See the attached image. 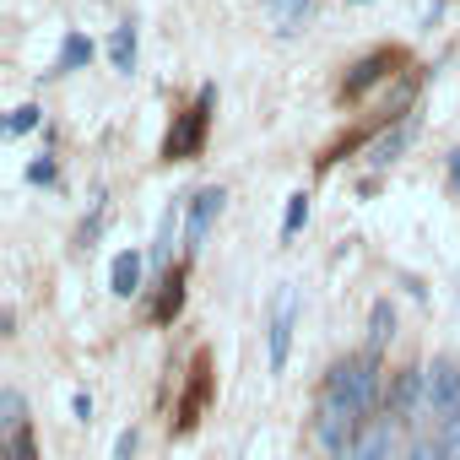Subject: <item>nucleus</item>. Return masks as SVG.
<instances>
[{
  "instance_id": "obj_5",
  "label": "nucleus",
  "mask_w": 460,
  "mask_h": 460,
  "mask_svg": "<svg viewBox=\"0 0 460 460\" xmlns=\"http://www.w3.org/2000/svg\"><path fill=\"white\" fill-rule=\"evenodd\" d=\"M293 320H298V293L282 288L277 304H271V368L288 363V347H293Z\"/></svg>"
},
{
  "instance_id": "obj_20",
  "label": "nucleus",
  "mask_w": 460,
  "mask_h": 460,
  "mask_svg": "<svg viewBox=\"0 0 460 460\" xmlns=\"http://www.w3.org/2000/svg\"><path fill=\"white\" fill-rule=\"evenodd\" d=\"M438 444H444V455H449V460H460V417H455V422H444V438H438Z\"/></svg>"
},
{
  "instance_id": "obj_12",
  "label": "nucleus",
  "mask_w": 460,
  "mask_h": 460,
  "mask_svg": "<svg viewBox=\"0 0 460 460\" xmlns=\"http://www.w3.org/2000/svg\"><path fill=\"white\" fill-rule=\"evenodd\" d=\"M0 428H6V438L28 428V417H22V395H17V390H6V395H0Z\"/></svg>"
},
{
  "instance_id": "obj_6",
  "label": "nucleus",
  "mask_w": 460,
  "mask_h": 460,
  "mask_svg": "<svg viewBox=\"0 0 460 460\" xmlns=\"http://www.w3.org/2000/svg\"><path fill=\"white\" fill-rule=\"evenodd\" d=\"M390 444H395V422L390 417H363L347 460H390Z\"/></svg>"
},
{
  "instance_id": "obj_3",
  "label": "nucleus",
  "mask_w": 460,
  "mask_h": 460,
  "mask_svg": "<svg viewBox=\"0 0 460 460\" xmlns=\"http://www.w3.org/2000/svg\"><path fill=\"white\" fill-rule=\"evenodd\" d=\"M211 103H217V93H211V87H200L195 109H190V114H179V125L168 130L163 157H195V152H200V136H206V114H211Z\"/></svg>"
},
{
  "instance_id": "obj_26",
  "label": "nucleus",
  "mask_w": 460,
  "mask_h": 460,
  "mask_svg": "<svg viewBox=\"0 0 460 460\" xmlns=\"http://www.w3.org/2000/svg\"><path fill=\"white\" fill-rule=\"evenodd\" d=\"M449 179H455V190H460V152H449Z\"/></svg>"
},
{
  "instance_id": "obj_21",
  "label": "nucleus",
  "mask_w": 460,
  "mask_h": 460,
  "mask_svg": "<svg viewBox=\"0 0 460 460\" xmlns=\"http://www.w3.org/2000/svg\"><path fill=\"white\" fill-rule=\"evenodd\" d=\"M33 125H39V109H17L6 130H12V136H22V130H33Z\"/></svg>"
},
{
  "instance_id": "obj_2",
  "label": "nucleus",
  "mask_w": 460,
  "mask_h": 460,
  "mask_svg": "<svg viewBox=\"0 0 460 460\" xmlns=\"http://www.w3.org/2000/svg\"><path fill=\"white\" fill-rule=\"evenodd\" d=\"M331 390H341L363 417L374 411V401H379V363L374 358H347V363H336L331 368V379H325Z\"/></svg>"
},
{
  "instance_id": "obj_13",
  "label": "nucleus",
  "mask_w": 460,
  "mask_h": 460,
  "mask_svg": "<svg viewBox=\"0 0 460 460\" xmlns=\"http://www.w3.org/2000/svg\"><path fill=\"white\" fill-rule=\"evenodd\" d=\"M309 6H314V0H266V12H271L277 22H288V28H298V22L309 17Z\"/></svg>"
},
{
  "instance_id": "obj_23",
  "label": "nucleus",
  "mask_w": 460,
  "mask_h": 460,
  "mask_svg": "<svg viewBox=\"0 0 460 460\" xmlns=\"http://www.w3.org/2000/svg\"><path fill=\"white\" fill-rule=\"evenodd\" d=\"M28 179H33V184H44V179H55V163H49V157H39V163L28 168Z\"/></svg>"
},
{
  "instance_id": "obj_17",
  "label": "nucleus",
  "mask_w": 460,
  "mask_h": 460,
  "mask_svg": "<svg viewBox=\"0 0 460 460\" xmlns=\"http://www.w3.org/2000/svg\"><path fill=\"white\" fill-rule=\"evenodd\" d=\"M0 460H39L33 433H28V428H22V433H12V438H6V449H0Z\"/></svg>"
},
{
  "instance_id": "obj_8",
  "label": "nucleus",
  "mask_w": 460,
  "mask_h": 460,
  "mask_svg": "<svg viewBox=\"0 0 460 460\" xmlns=\"http://www.w3.org/2000/svg\"><path fill=\"white\" fill-rule=\"evenodd\" d=\"M109 288H114L119 298H130V293L141 288V255H136V250H125V255H114V271H109Z\"/></svg>"
},
{
  "instance_id": "obj_14",
  "label": "nucleus",
  "mask_w": 460,
  "mask_h": 460,
  "mask_svg": "<svg viewBox=\"0 0 460 460\" xmlns=\"http://www.w3.org/2000/svg\"><path fill=\"white\" fill-rule=\"evenodd\" d=\"M184 304V277L173 271V277H163V298H157V320H168L173 309Z\"/></svg>"
},
{
  "instance_id": "obj_11",
  "label": "nucleus",
  "mask_w": 460,
  "mask_h": 460,
  "mask_svg": "<svg viewBox=\"0 0 460 460\" xmlns=\"http://www.w3.org/2000/svg\"><path fill=\"white\" fill-rule=\"evenodd\" d=\"M109 60H114V71H130V66H136V28H130V22L114 28V39H109Z\"/></svg>"
},
{
  "instance_id": "obj_24",
  "label": "nucleus",
  "mask_w": 460,
  "mask_h": 460,
  "mask_svg": "<svg viewBox=\"0 0 460 460\" xmlns=\"http://www.w3.org/2000/svg\"><path fill=\"white\" fill-rule=\"evenodd\" d=\"M130 449H136V428H125V433H119V444H114V460H130Z\"/></svg>"
},
{
  "instance_id": "obj_4",
  "label": "nucleus",
  "mask_w": 460,
  "mask_h": 460,
  "mask_svg": "<svg viewBox=\"0 0 460 460\" xmlns=\"http://www.w3.org/2000/svg\"><path fill=\"white\" fill-rule=\"evenodd\" d=\"M428 411L438 417V422H455L460 417V368L449 363V358H438L433 368H428Z\"/></svg>"
},
{
  "instance_id": "obj_9",
  "label": "nucleus",
  "mask_w": 460,
  "mask_h": 460,
  "mask_svg": "<svg viewBox=\"0 0 460 460\" xmlns=\"http://www.w3.org/2000/svg\"><path fill=\"white\" fill-rule=\"evenodd\" d=\"M390 66H395L390 55H368V60H363V66H358V71L347 76V98H358V93H368V87H374V82H379V76H385Z\"/></svg>"
},
{
  "instance_id": "obj_7",
  "label": "nucleus",
  "mask_w": 460,
  "mask_h": 460,
  "mask_svg": "<svg viewBox=\"0 0 460 460\" xmlns=\"http://www.w3.org/2000/svg\"><path fill=\"white\" fill-rule=\"evenodd\" d=\"M222 190H200L195 195V206H190V222H184V239H190V250H200V239L211 234V222H217V211H222Z\"/></svg>"
},
{
  "instance_id": "obj_18",
  "label": "nucleus",
  "mask_w": 460,
  "mask_h": 460,
  "mask_svg": "<svg viewBox=\"0 0 460 460\" xmlns=\"http://www.w3.org/2000/svg\"><path fill=\"white\" fill-rule=\"evenodd\" d=\"M93 60V44L87 39H66V49H60V71H76V66H87Z\"/></svg>"
},
{
  "instance_id": "obj_16",
  "label": "nucleus",
  "mask_w": 460,
  "mask_h": 460,
  "mask_svg": "<svg viewBox=\"0 0 460 460\" xmlns=\"http://www.w3.org/2000/svg\"><path fill=\"white\" fill-rule=\"evenodd\" d=\"M173 227H179V206H168V217H163V227H157V244H152V261H168V250H173Z\"/></svg>"
},
{
  "instance_id": "obj_19",
  "label": "nucleus",
  "mask_w": 460,
  "mask_h": 460,
  "mask_svg": "<svg viewBox=\"0 0 460 460\" xmlns=\"http://www.w3.org/2000/svg\"><path fill=\"white\" fill-rule=\"evenodd\" d=\"M390 336H395V314H390V304H374V331H368V341L385 347Z\"/></svg>"
},
{
  "instance_id": "obj_1",
  "label": "nucleus",
  "mask_w": 460,
  "mask_h": 460,
  "mask_svg": "<svg viewBox=\"0 0 460 460\" xmlns=\"http://www.w3.org/2000/svg\"><path fill=\"white\" fill-rule=\"evenodd\" d=\"M358 428H363V411H358L341 390H331V385H325V395H320V417H314L320 444H325L331 455H347V449H352V438H358Z\"/></svg>"
},
{
  "instance_id": "obj_15",
  "label": "nucleus",
  "mask_w": 460,
  "mask_h": 460,
  "mask_svg": "<svg viewBox=\"0 0 460 460\" xmlns=\"http://www.w3.org/2000/svg\"><path fill=\"white\" fill-rule=\"evenodd\" d=\"M304 222H309V195L298 190V195L288 200V217H282V239H293V234H298V227H304Z\"/></svg>"
},
{
  "instance_id": "obj_25",
  "label": "nucleus",
  "mask_w": 460,
  "mask_h": 460,
  "mask_svg": "<svg viewBox=\"0 0 460 460\" xmlns=\"http://www.w3.org/2000/svg\"><path fill=\"white\" fill-rule=\"evenodd\" d=\"M71 406H76V417H82V422L93 417V401H87V390H76V401H71Z\"/></svg>"
},
{
  "instance_id": "obj_10",
  "label": "nucleus",
  "mask_w": 460,
  "mask_h": 460,
  "mask_svg": "<svg viewBox=\"0 0 460 460\" xmlns=\"http://www.w3.org/2000/svg\"><path fill=\"white\" fill-rule=\"evenodd\" d=\"M406 141H411V119H406V125H395V130H385V136L368 146V163H374V168H385L390 157H401V146H406Z\"/></svg>"
},
{
  "instance_id": "obj_22",
  "label": "nucleus",
  "mask_w": 460,
  "mask_h": 460,
  "mask_svg": "<svg viewBox=\"0 0 460 460\" xmlns=\"http://www.w3.org/2000/svg\"><path fill=\"white\" fill-rule=\"evenodd\" d=\"M411 460H449V455H444V444H438V438H422V444L411 449Z\"/></svg>"
}]
</instances>
